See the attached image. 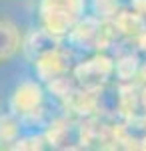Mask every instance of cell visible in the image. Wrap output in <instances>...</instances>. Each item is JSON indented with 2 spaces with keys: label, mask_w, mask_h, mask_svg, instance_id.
Segmentation results:
<instances>
[{
  "label": "cell",
  "mask_w": 146,
  "mask_h": 151,
  "mask_svg": "<svg viewBox=\"0 0 146 151\" xmlns=\"http://www.w3.org/2000/svg\"><path fill=\"white\" fill-rule=\"evenodd\" d=\"M22 48V35L16 24L8 20H0V63L10 60Z\"/></svg>",
  "instance_id": "7a4b0ae2"
},
{
  "label": "cell",
  "mask_w": 146,
  "mask_h": 151,
  "mask_svg": "<svg viewBox=\"0 0 146 151\" xmlns=\"http://www.w3.org/2000/svg\"><path fill=\"white\" fill-rule=\"evenodd\" d=\"M40 20L54 36L72 30L84 14V0H40Z\"/></svg>",
  "instance_id": "6da1fadb"
}]
</instances>
